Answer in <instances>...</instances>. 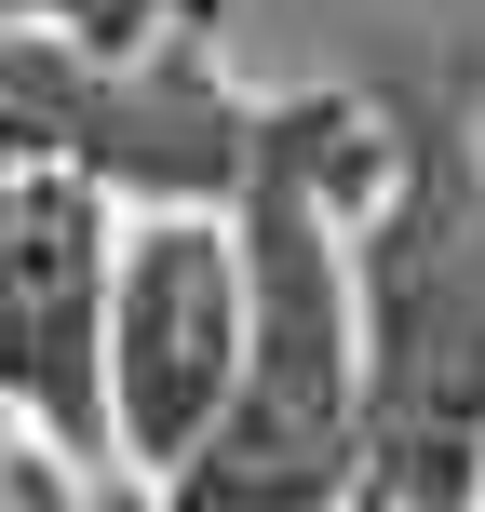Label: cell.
I'll return each mask as SVG.
<instances>
[{
  "label": "cell",
  "instance_id": "6",
  "mask_svg": "<svg viewBox=\"0 0 485 512\" xmlns=\"http://www.w3.org/2000/svg\"><path fill=\"white\" fill-rule=\"evenodd\" d=\"M189 0H0V27H81V41H149Z\"/></svg>",
  "mask_w": 485,
  "mask_h": 512
},
{
  "label": "cell",
  "instance_id": "2",
  "mask_svg": "<svg viewBox=\"0 0 485 512\" xmlns=\"http://www.w3.org/2000/svg\"><path fill=\"white\" fill-rule=\"evenodd\" d=\"M378 176V122L351 81L270 95L256 176L230 189L243 256V378L162 512H351L364 499V310H351V203Z\"/></svg>",
  "mask_w": 485,
  "mask_h": 512
},
{
  "label": "cell",
  "instance_id": "4",
  "mask_svg": "<svg viewBox=\"0 0 485 512\" xmlns=\"http://www.w3.org/2000/svg\"><path fill=\"white\" fill-rule=\"evenodd\" d=\"M230 378H243L230 216H122V243H108V459L149 472L162 499L203 459Z\"/></svg>",
  "mask_w": 485,
  "mask_h": 512
},
{
  "label": "cell",
  "instance_id": "7",
  "mask_svg": "<svg viewBox=\"0 0 485 512\" xmlns=\"http://www.w3.org/2000/svg\"><path fill=\"white\" fill-rule=\"evenodd\" d=\"M351 512H378V499H351Z\"/></svg>",
  "mask_w": 485,
  "mask_h": 512
},
{
  "label": "cell",
  "instance_id": "3",
  "mask_svg": "<svg viewBox=\"0 0 485 512\" xmlns=\"http://www.w3.org/2000/svg\"><path fill=\"white\" fill-rule=\"evenodd\" d=\"M256 122L216 68V0H189L149 41H81V27H0V176H68L122 216H230L256 176Z\"/></svg>",
  "mask_w": 485,
  "mask_h": 512
},
{
  "label": "cell",
  "instance_id": "5",
  "mask_svg": "<svg viewBox=\"0 0 485 512\" xmlns=\"http://www.w3.org/2000/svg\"><path fill=\"white\" fill-rule=\"evenodd\" d=\"M108 243H122V203L68 176H0V405L68 472H122L108 459Z\"/></svg>",
  "mask_w": 485,
  "mask_h": 512
},
{
  "label": "cell",
  "instance_id": "1",
  "mask_svg": "<svg viewBox=\"0 0 485 512\" xmlns=\"http://www.w3.org/2000/svg\"><path fill=\"white\" fill-rule=\"evenodd\" d=\"M378 176L351 203L364 499L485 512V27H364L351 68Z\"/></svg>",
  "mask_w": 485,
  "mask_h": 512
}]
</instances>
